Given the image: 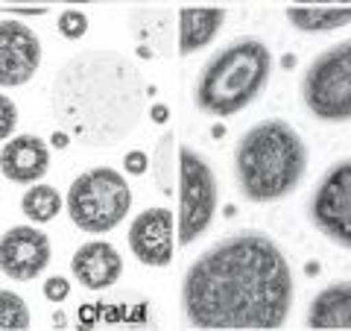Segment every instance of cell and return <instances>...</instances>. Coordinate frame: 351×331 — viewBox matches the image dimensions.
Masks as SVG:
<instances>
[{"instance_id": "obj_2", "label": "cell", "mask_w": 351, "mask_h": 331, "mask_svg": "<svg viewBox=\"0 0 351 331\" xmlns=\"http://www.w3.org/2000/svg\"><path fill=\"white\" fill-rule=\"evenodd\" d=\"M53 109L64 132L82 144H117L141 120L144 82L120 53L91 50L73 56L56 76Z\"/></svg>"}, {"instance_id": "obj_7", "label": "cell", "mask_w": 351, "mask_h": 331, "mask_svg": "<svg viewBox=\"0 0 351 331\" xmlns=\"http://www.w3.org/2000/svg\"><path fill=\"white\" fill-rule=\"evenodd\" d=\"M219 205L217 176L199 152L191 147L179 150V244L191 247L205 235Z\"/></svg>"}, {"instance_id": "obj_5", "label": "cell", "mask_w": 351, "mask_h": 331, "mask_svg": "<svg viewBox=\"0 0 351 331\" xmlns=\"http://www.w3.org/2000/svg\"><path fill=\"white\" fill-rule=\"evenodd\" d=\"M68 214L88 235H106L120 226L132 208V187L114 168H91L68 187Z\"/></svg>"}, {"instance_id": "obj_21", "label": "cell", "mask_w": 351, "mask_h": 331, "mask_svg": "<svg viewBox=\"0 0 351 331\" xmlns=\"http://www.w3.org/2000/svg\"><path fill=\"white\" fill-rule=\"evenodd\" d=\"M71 293V282L62 279V275H53V279L44 282V296H47L50 302H64Z\"/></svg>"}, {"instance_id": "obj_17", "label": "cell", "mask_w": 351, "mask_h": 331, "mask_svg": "<svg viewBox=\"0 0 351 331\" xmlns=\"http://www.w3.org/2000/svg\"><path fill=\"white\" fill-rule=\"evenodd\" d=\"M62 196L53 185H41L32 182V187H27V194L21 196V212H24L32 223H50L53 217L62 212Z\"/></svg>"}, {"instance_id": "obj_15", "label": "cell", "mask_w": 351, "mask_h": 331, "mask_svg": "<svg viewBox=\"0 0 351 331\" xmlns=\"http://www.w3.org/2000/svg\"><path fill=\"white\" fill-rule=\"evenodd\" d=\"M223 24H226V12L217 6L184 9L179 15V53L191 56V53L208 47L219 36Z\"/></svg>"}, {"instance_id": "obj_13", "label": "cell", "mask_w": 351, "mask_h": 331, "mask_svg": "<svg viewBox=\"0 0 351 331\" xmlns=\"http://www.w3.org/2000/svg\"><path fill=\"white\" fill-rule=\"evenodd\" d=\"M50 170V150L38 135H12L0 150V173L9 182L32 185Z\"/></svg>"}, {"instance_id": "obj_9", "label": "cell", "mask_w": 351, "mask_h": 331, "mask_svg": "<svg viewBox=\"0 0 351 331\" xmlns=\"http://www.w3.org/2000/svg\"><path fill=\"white\" fill-rule=\"evenodd\" d=\"M50 264V238L36 226H12L0 238V273L12 282H32Z\"/></svg>"}, {"instance_id": "obj_11", "label": "cell", "mask_w": 351, "mask_h": 331, "mask_svg": "<svg viewBox=\"0 0 351 331\" xmlns=\"http://www.w3.org/2000/svg\"><path fill=\"white\" fill-rule=\"evenodd\" d=\"M129 249L144 267H167L176 252V217L170 208H147L132 220Z\"/></svg>"}, {"instance_id": "obj_22", "label": "cell", "mask_w": 351, "mask_h": 331, "mask_svg": "<svg viewBox=\"0 0 351 331\" xmlns=\"http://www.w3.org/2000/svg\"><path fill=\"white\" fill-rule=\"evenodd\" d=\"M126 168L132 173H144L147 170V156L144 152H132V156H126Z\"/></svg>"}, {"instance_id": "obj_18", "label": "cell", "mask_w": 351, "mask_h": 331, "mask_svg": "<svg viewBox=\"0 0 351 331\" xmlns=\"http://www.w3.org/2000/svg\"><path fill=\"white\" fill-rule=\"evenodd\" d=\"M32 317L24 296L12 290H0V331H24L29 328Z\"/></svg>"}, {"instance_id": "obj_25", "label": "cell", "mask_w": 351, "mask_h": 331, "mask_svg": "<svg viewBox=\"0 0 351 331\" xmlns=\"http://www.w3.org/2000/svg\"><path fill=\"white\" fill-rule=\"evenodd\" d=\"M53 144H56V147H68V132H56V135H53Z\"/></svg>"}, {"instance_id": "obj_20", "label": "cell", "mask_w": 351, "mask_h": 331, "mask_svg": "<svg viewBox=\"0 0 351 331\" xmlns=\"http://www.w3.org/2000/svg\"><path fill=\"white\" fill-rule=\"evenodd\" d=\"M85 30H88V18H85L82 12H62V18H59V32H62L64 38L76 41V38L85 36Z\"/></svg>"}, {"instance_id": "obj_23", "label": "cell", "mask_w": 351, "mask_h": 331, "mask_svg": "<svg viewBox=\"0 0 351 331\" xmlns=\"http://www.w3.org/2000/svg\"><path fill=\"white\" fill-rule=\"evenodd\" d=\"M6 3H21V6H47V3H85V0H6Z\"/></svg>"}, {"instance_id": "obj_19", "label": "cell", "mask_w": 351, "mask_h": 331, "mask_svg": "<svg viewBox=\"0 0 351 331\" xmlns=\"http://www.w3.org/2000/svg\"><path fill=\"white\" fill-rule=\"evenodd\" d=\"M15 126H18V106L12 103V97L0 94V141L12 138Z\"/></svg>"}, {"instance_id": "obj_1", "label": "cell", "mask_w": 351, "mask_h": 331, "mask_svg": "<svg viewBox=\"0 0 351 331\" xmlns=\"http://www.w3.org/2000/svg\"><path fill=\"white\" fill-rule=\"evenodd\" d=\"M293 270L261 231H237L205 249L182 282V308L196 328H281L293 308Z\"/></svg>"}, {"instance_id": "obj_10", "label": "cell", "mask_w": 351, "mask_h": 331, "mask_svg": "<svg viewBox=\"0 0 351 331\" xmlns=\"http://www.w3.org/2000/svg\"><path fill=\"white\" fill-rule=\"evenodd\" d=\"M41 68V41L21 21H0V88L27 85Z\"/></svg>"}, {"instance_id": "obj_4", "label": "cell", "mask_w": 351, "mask_h": 331, "mask_svg": "<svg viewBox=\"0 0 351 331\" xmlns=\"http://www.w3.org/2000/svg\"><path fill=\"white\" fill-rule=\"evenodd\" d=\"M272 50L261 38H240L205 65L196 82V106L211 117H232L269 82Z\"/></svg>"}, {"instance_id": "obj_12", "label": "cell", "mask_w": 351, "mask_h": 331, "mask_svg": "<svg viewBox=\"0 0 351 331\" xmlns=\"http://www.w3.org/2000/svg\"><path fill=\"white\" fill-rule=\"evenodd\" d=\"M73 279L88 290H106L123 275V258L108 240H88L71 258Z\"/></svg>"}, {"instance_id": "obj_14", "label": "cell", "mask_w": 351, "mask_h": 331, "mask_svg": "<svg viewBox=\"0 0 351 331\" xmlns=\"http://www.w3.org/2000/svg\"><path fill=\"white\" fill-rule=\"evenodd\" d=\"M311 328H351V282H334L319 290L307 308Z\"/></svg>"}, {"instance_id": "obj_8", "label": "cell", "mask_w": 351, "mask_h": 331, "mask_svg": "<svg viewBox=\"0 0 351 331\" xmlns=\"http://www.w3.org/2000/svg\"><path fill=\"white\" fill-rule=\"evenodd\" d=\"M311 220L331 244L351 249V159L334 164L316 185Z\"/></svg>"}, {"instance_id": "obj_24", "label": "cell", "mask_w": 351, "mask_h": 331, "mask_svg": "<svg viewBox=\"0 0 351 331\" xmlns=\"http://www.w3.org/2000/svg\"><path fill=\"white\" fill-rule=\"evenodd\" d=\"M295 3H337V6H351V0H295Z\"/></svg>"}, {"instance_id": "obj_16", "label": "cell", "mask_w": 351, "mask_h": 331, "mask_svg": "<svg viewBox=\"0 0 351 331\" xmlns=\"http://www.w3.org/2000/svg\"><path fill=\"white\" fill-rule=\"evenodd\" d=\"M287 21L302 32H331L351 24V6L337 3H293Z\"/></svg>"}, {"instance_id": "obj_3", "label": "cell", "mask_w": 351, "mask_h": 331, "mask_svg": "<svg viewBox=\"0 0 351 331\" xmlns=\"http://www.w3.org/2000/svg\"><path fill=\"white\" fill-rule=\"evenodd\" d=\"M307 170V147L287 120H261L246 129L234 150L237 187L249 203H276L299 187Z\"/></svg>"}, {"instance_id": "obj_6", "label": "cell", "mask_w": 351, "mask_h": 331, "mask_svg": "<svg viewBox=\"0 0 351 331\" xmlns=\"http://www.w3.org/2000/svg\"><path fill=\"white\" fill-rule=\"evenodd\" d=\"M302 100L325 124L351 120V38L322 50L304 71Z\"/></svg>"}]
</instances>
